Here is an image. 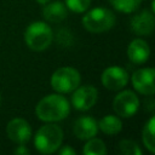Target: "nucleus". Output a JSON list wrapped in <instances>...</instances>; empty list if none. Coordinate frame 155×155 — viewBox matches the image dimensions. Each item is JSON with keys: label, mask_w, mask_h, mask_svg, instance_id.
<instances>
[{"label": "nucleus", "mask_w": 155, "mask_h": 155, "mask_svg": "<svg viewBox=\"0 0 155 155\" xmlns=\"http://www.w3.org/2000/svg\"><path fill=\"white\" fill-rule=\"evenodd\" d=\"M70 113V104L65 97L54 93L45 96L35 107V114L39 120L45 122H56L65 119Z\"/></svg>", "instance_id": "obj_1"}, {"label": "nucleus", "mask_w": 155, "mask_h": 155, "mask_svg": "<svg viewBox=\"0 0 155 155\" xmlns=\"http://www.w3.org/2000/svg\"><path fill=\"white\" fill-rule=\"evenodd\" d=\"M63 140V131L56 124L41 126L34 137L35 149L41 154H52L58 150Z\"/></svg>", "instance_id": "obj_2"}, {"label": "nucleus", "mask_w": 155, "mask_h": 155, "mask_svg": "<svg viewBox=\"0 0 155 155\" xmlns=\"http://www.w3.org/2000/svg\"><path fill=\"white\" fill-rule=\"evenodd\" d=\"M53 34L48 24L45 22H34L27 27L24 40L27 46L33 51H44L52 42Z\"/></svg>", "instance_id": "obj_3"}, {"label": "nucleus", "mask_w": 155, "mask_h": 155, "mask_svg": "<svg viewBox=\"0 0 155 155\" xmlns=\"http://www.w3.org/2000/svg\"><path fill=\"white\" fill-rule=\"evenodd\" d=\"M115 24L114 13L105 7H94L87 11L82 18V25L91 33H104Z\"/></svg>", "instance_id": "obj_4"}, {"label": "nucleus", "mask_w": 155, "mask_h": 155, "mask_svg": "<svg viewBox=\"0 0 155 155\" xmlns=\"http://www.w3.org/2000/svg\"><path fill=\"white\" fill-rule=\"evenodd\" d=\"M80 74L71 67H62L51 76V86L58 93L73 92L80 85Z\"/></svg>", "instance_id": "obj_5"}, {"label": "nucleus", "mask_w": 155, "mask_h": 155, "mask_svg": "<svg viewBox=\"0 0 155 155\" xmlns=\"http://www.w3.org/2000/svg\"><path fill=\"white\" fill-rule=\"evenodd\" d=\"M139 108V99L133 91L125 90L116 94L113 101V109L114 111L122 117H131L133 116Z\"/></svg>", "instance_id": "obj_6"}, {"label": "nucleus", "mask_w": 155, "mask_h": 155, "mask_svg": "<svg viewBox=\"0 0 155 155\" xmlns=\"http://www.w3.org/2000/svg\"><path fill=\"white\" fill-rule=\"evenodd\" d=\"M71 94V104L76 110L85 111L91 109L98 98V92L92 85L76 87Z\"/></svg>", "instance_id": "obj_7"}, {"label": "nucleus", "mask_w": 155, "mask_h": 155, "mask_svg": "<svg viewBox=\"0 0 155 155\" xmlns=\"http://www.w3.org/2000/svg\"><path fill=\"white\" fill-rule=\"evenodd\" d=\"M102 84L105 88L117 91L125 87L128 82V74L127 71L119 65H111L108 67L102 73Z\"/></svg>", "instance_id": "obj_8"}, {"label": "nucleus", "mask_w": 155, "mask_h": 155, "mask_svg": "<svg viewBox=\"0 0 155 155\" xmlns=\"http://www.w3.org/2000/svg\"><path fill=\"white\" fill-rule=\"evenodd\" d=\"M154 76H155L154 68H142V69L136 70L131 78L134 90L142 94L153 96L155 91Z\"/></svg>", "instance_id": "obj_9"}, {"label": "nucleus", "mask_w": 155, "mask_h": 155, "mask_svg": "<svg viewBox=\"0 0 155 155\" xmlns=\"http://www.w3.org/2000/svg\"><path fill=\"white\" fill-rule=\"evenodd\" d=\"M6 133H7V137L17 144H25L31 137V130L29 124L21 117L12 119L7 124Z\"/></svg>", "instance_id": "obj_10"}, {"label": "nucleus", "mask_w": 155, "mask_h": 155, "mask_svg": "<svg viewBox=\"0 0 155 155\" xmlns=\"http://www.w3.org/2000/svg\"><path fill=\"white\" fill-rule=\"evenodd\" d=\"M74 134L82 140H87L94 137L98 132V124L91 116H80L75 120L73 126Z\"/></svg>", "instance_id": "obj_11"}, {"label": "nucleus", "mask_w": 155, "mask_h": 155, "mask_svg": "<svg viewBox=\"0 0 155 155\" xmlns=\"http://www.w3.org/2000/svg\"><path fill=\"white\" fill-rule=\"evenodd\" d=\"M131 29L137 35H149L154 30V15L153 12L144 10L137 13L131 19Z\"/></svg>", "instance_id": "obj_12"}, {"label": "nucleus", "mask_w": 155, "mask_h": 155, "mask_svg": "<svg viewBox=\"0 0 155 155\" xmlns=\"http://www.w3.org/2000/svg\"><path fill=\"white\" fill-rule=\"evenodd\" d=\"M127 56L132 63L142 64L145 63L150 56V48L145 40L134 39L127 47Z\"/></svg>", "instance_id": "obj_13"}, {"label": "nucleus", "mask_w": 155, "mask_h": 155, "mask_svg": "<svg viewBox=\"0 0 155 155\" xmlns=\"http://www.w3.org/2000/svg\"><path fill=\"white\" fill-rule=\"evenodd\" d=\"M42 16L50 22H59L67 17V6L61 1L47 2L42 8Z\"/></svg>", "instance_id": "obj_14"}, {"label": "nucleus", "mask_w": 155, "mask_h": 155, "mask_svg": "<svg viewBox=\"0 0 155 155\" xmlns=\"http://www.w3.org/2000/svg\"><path fill=\"white\" fill-rule=\"evenodd\" d=\"M97 124H98V128L103 133L109 134V136L119 133L121 131V128H122L121 120L115 115H105Z\"/></svg>", "instance_id": "obj_15"}, {"label": "nucleus", "mask_w": 155, "mask_h": 155, "mask_svg": "<svg viewBox=\"0 0 155 155\" xmlns=\"http://www.w3.org/2000/svg\"><path fill=\"white\" fill-rule=\"evenodd\" d=\"M154 126H155V119H154V116H151L149 119V121L144 125V128L142 131V140H143V144L145 145V148L150 153H154L155 151Z\"/></svg>", "instance_id": "obj_16"}, {"label": "nucleus", "mask_w": 155, "mask_h": 155, "mask_svg": "<svg viewBox=\"0 0 155 155\" xmlns=\"http://www.w3.org/2000/svg\"><path fill=\"white\" fill-rule=\"evenodd\" d=\"M82 153L85 155H104L107 153V147L104 142L99 138H90L84 145Z\"/></svg>", "instance_id": "obj_17"}, {"label": "nucleus", "mask_w": 155, "mask_h": 155, "mask_svg": "<svg viewBox=\"0 0 155 155\" xmlns=\"http://www.w3.org/2000/svg\"><path fill=\"white\" fill-rule=\"evenodd\" d=\"M111 6L122 13H131L138 8L142 0H109Z\"/></svg>", "instance_id": "obj_18"}, {"label": "nucleus", "mask_w": 155, "mask_h": 155, "mask_svg": "<svg viewBox=\"0 0 155 155\" xmlns=\"http://www.w3.org/2000/svg\"><path fill=\"white\" fill-rule=\"evenodd\" d=\"M119 149L120 153L124 155H142V150L139 145L130 139H122L119 143Z\"/></svg>", "instance_id": "obj_19"}, {"label": "nucleus", "mask_w": 155, "mask_h": 155, "mask_svg": "<svg viewBox=\"0 0 155 155\" xmlns=\"http://www.w3.org/2000/svg\"><path fill=\"white\" fill-rule=\"evenodd\" d=\"M91 0H65V6L76 13L85 12L90 7Z\"/></svg>", "instance_id": "obj_20"}, {"label": "nucleus", "mask_w": 155, "mask_h": 155, "mask_svg": "<svg viewBox=\"0 0 155 155\" xmlns=\"http://www.w3.org/2000/svg\"><path fill=\"white\" fill-rule=\"evenodd\" d=\"M58 154H61V155H74L75 154V150L71 149L70 147L65 145V147H63L62 149L58 150Z\"/></svg>", "instance_id": "obj_21"}, {"label": "nucleus", "mask_w": 155, "mask_h": 155, "mask_svg": "<svg viewBox=\"0 0 155 155\" xmlns=\"http://www.w3.org/2000/svg\"><path fill=\"white\" fill-rule=\"evenodd\" d=\"M15 154H19V155H27L29 154V150L23 145V144H19L16 149H15Z\"/></svg>", "instance_id": "obj_22"}, {"label": "nucleus", "mask_w": 155, "mask_h": 155, "mask_svg": "<svg viewBox=\"0 0 155 155\" xmlns=\"http://www.w3.org/2000/svg\"><path fill=\"white\" fill-rule=\"evenodd\" d=\"M51 0H36V2L38 4H41V5H45V4H47V2H50Z\"/></svg>", "instance_id": "obj_23"}]
</instances>
